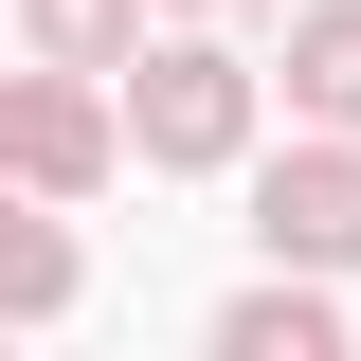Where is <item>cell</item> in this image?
Masks as SVG:
<instances>
[{"label":"cell","instance_id":"4","mask_svg":"<svg viewBox=\"0 0 361 361\" xmlns=\"http://www.w3.org/2000/svg\"><path fill=\"white\" fill-rule=\"evenodd\" d=\"M217 361H343V271H289L271 253V289L217 307Z\"/></svg>","mask_w":361,"mask_h":361},{"label":"cell","instance_id":"7","mask_svg":"<svg viewBox=\"0 0 361 361\" xmlns=\"http://www.w3.org/2000/svg\"><path fill=\"white\" fill-rule=\"evenodd\" d=\"M18 54H54V73H127V54H145V0H18Z\"/></svg>","mask_w":361,"mask_h":361},{"label":"cell","instance_id":"3","mask_svg":"<svg viewBox=\"0 0 361 361\" xmlns=\"http://www.w3.org/2000/svg\"><path fill=\"white\" fill-rule=\"evenodd\" d=\"M253 235L289 271H361V127H307L253 163Z\"/></svg>","mask_w":361,"mask_h":361},{"label":"cell","instance_id":"8","mask_svg":"<svg viewBox=\"0 0 361 361\" xmlns=\"http://www.w3.org/2000/svg\"><path fill=\"white\" fill-rule=\"evenodd\" d=\"M163 18H217V0H163Z\"/></svg>","mask_w":361,"mask_h":361},{"label":"cell","instance_id":"5","mask_svg":"<svg viewBox=\"0 0 361 361\" xmlns=\"http://www.w3.org/2000/svg\"><path fill=\"white\" fill-rule=\"evenodd\" d=\"M73 307V199H18L0 217V325H54Z\"/></svg>","mask_w":361,"mask_h":361},{"label":"cell","instance_id":"1","mask_svg":"<svg viewBox=\"0 0 361 361\" xmlns=\"http://www.w3.org/2000/svg\"><path fill=\"white\" fill-rule=\"evenodd\" d=\"M253 109H271V73H253L235 37H199V18H180L163 54H127V145H145V180L253 163Z\"/></svg>","mask_w":361,"mask_h":361},{"label":"cell","instance_id":"6","mask_svg":"<svg viewBox=\"0 0 361 361\" xmlns=\"http://www.w3.org/2000/svg\"><path fill=\"white\" fill-rule=\"evenodd\" d=\"M289 109L307 127H361V0H307L289 18Z\"/></svg>","mask_w":361,"mask_h":361},{"label":"cell","instance_id":"2","mask_svg":"<svg viewBox=\"0 0 361 361\" xmlns=\"http://www.w3.org/2000/svg\"><path fill=\"white\" fill-rule=\"evenodd\" d=\"M109 163H145V145H127V109H109L90 73H54V54H37V73L0 90V180H18V199H90Z\"/></svg>","mask_w":361,"mask_h":361}]
</instances>
